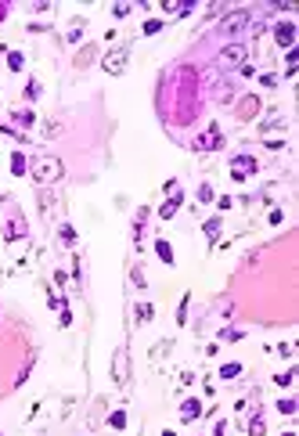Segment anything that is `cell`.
<instances>
[{"mask_svg": "<svg viewBox=\"0 0 299 436\" xmlns=\"http://www.w3.org/2000/svg\"><path fill=\"white\" fill-rule=\"evenodd\" d=\"M112 379L123 386L126 379H130V368H126V350H115V357H112Z\"/></svg>", "mask_w": 299, "mask_h": 436, "instance_id": "5", "label": "cell"}, {"mask_svg": "<svg viewBox=\"0 0 299 436\" xmlns=\"http://www.w3.org/2000/svg\"><path fill=\"white\" fill-rule=\"evenodd\" d=\"M238 371H242V364H238V360H231V364H223V368H220V375H223V379H234Z\"/></svg>", "mask_w": 299, "mask_h": 436, "instance_id": "15", "label": "cell"}, {"mask_svg": "<svg viewBox=\"0 0 299 436\" xmlns=\"http://www.w3.org/2000/svg\"><path fill=\"white\" fill-rule=\"evenodd\" d=\"M133 285H137V289H144V285H148V278H144V270H141V267L133 270Z\"/></svg>", "mask_w": 299, "mask_h": 436, "instance_id": "22", "label": "cell"}, {"mask_svg": "<svg viewBox=\"0 0 299 436\" xmlns=\"http://www.w3.org/2000/svg\"><path fill=\"white\" fill-rule=\"evenodd\" d=\"M43 137H58V123H47V126H43Z\"/></svg>", "mask_w": 299, "mask_h": 436, "instance_id": "29", "label": "cell"}, {"mask_svg": "<svg viewBox=\"0 0 299 436\" xmlns=\"http://www.w3.org/2000/svg\"><path fill=\"white\" fill-rule=\"evenodd\" d=\"M25 170H29V166H25V155H22V152H14V155H11V173H14V177H22Z\"/></svg>", "mask_w": 299, "mask_h": 436, "instance_id": "12", "label": "cell"}, {"mask_svg": "<svg viewBox=\"0 0 299 436\" xmlns=\"http://www.w3.org/2000/svg\"><path fill=\"white\" fill-rule=\"evenodd\" d=\"M7 65H11V69H14V72H18V69H22V65H25V58H22V54H18V51H11V54H7Z\"/></svg>", "mask_w": 299, "mask_h": 436, "instance_id": "18", "label": "cell"}, {"mask_svg": "<svg viewBox=\"0 0 299 436\" xmlns=\"http://www.w3.org/2000/svg\"><path fill=\"white\" fill-rule=\"evenodd\" d=\"M62 173H65V166H62V159H54V155L33 162V180L36 184H54V180H62Z\"/></svg>", "mask_w": 299, "mask_h": 436, "instance_id": "1", "label": "cell"}, {"mask_svg": "<svg viewBox=\"0 0 299 436\" xmlns=\"http://www.w3.org/2000/svg\"><path fill=\"white\" fill-rule=\"evenodd\" d=\"M29 371H33V364H22V371H18V386H22V382L29 379Z\"/></svg>", "mask_w": 299, "mask_h": 436, "instance_id": "32", "label": "cell"}, {"mask_svg": "<svg viewBox=\"0 0 299 436\" xmlns=\"http://www.w3.org/2000/svg\"><path fill=\"white\" fill-rule=\"evenodd\" d=\"M108 426H112V429H123V426H126V415H123V411H115V415L108 418Z\"/></svg>", "mask_w": 299, "mask_h": 436, "instance_id": "19", "label": "cell"}, {"mask_svg": "<svg viewBox=\"0 0 299 436\" xmlns=\"http://www.w3.org/2000/svg\"><path fill=\"white\" fill-rule=\"evenodd\" d=\"M260 83H263V87H278V76H274V72H263Z\"/></svg>", "mask_w": 299, "mask_h": 436, "instance_id": "24", "label": "cell"}, {"mask_svg": "<svg viewBox=\"0 0 299 436\" xmlns=\"http://www.w3.org/2000/svg\"><path fill=\"white\" fill-rule=\"evenodd\" d=\"M7 234H11V238H22V234H25V223H22V220H14L11 227H7Z\"/></svg>", "mask_w": 299, "mask_h": 436, "instance_id": "20", "label": "cell"}, {"mask_svg": "<svg viewBox=\"0 0 299 436\" xmlns=\"http://www.w3.org/2000/svg\"><path fill=\"white\" fill-rule=\"evenodd\" d=\"M181 202H184V195H181V191H170V199L162 202V209H159V217H162V220H170V217L177 213V209H181Z\"/></svg>", "mask_w": 299, "mask_h": 436, "instance_id": "8", "label": "cell"}, {"mask_svg": "<svg viewBox=\"0 0 299 436\" xmlns=\"http://www.w3.org/2000/svg\"><path fill=\"white\" fill-rule=\"evenodd\" d=\"M216 234H220V217L205 220V238H216Z\"/></svg>", "mask_w": 299, "mask_h": 436, "instance_id": "16", "label": "cell"}, {"mask_svg": "<svg viewBox=\"0 0 299 436\" xmlns=\"http://www.w3.org/2000/svg\"><path fill=\"white\" fill-rule=\"evenodd\" d=\"M242 62H245V47L242 43H227V47L220 51V58H216V69H234Z\"/></svg>", "mask_w": 299, "mask_h": 436, "instance_id": "3", "label": "cell"}, {"mask_svg": "<svg viewBox=\"0 0 299 436\" xmlns=\"http://www.w3.org/2000/svg\"><path fill=\"white\" fill-rule=\"evenodd\" d=\"M249 433H252V436H267V426H263V415H252V422H249Z\"/></svg>", "mask_w": 299, "mask_h": 436, "instance_id": "13", "label": "cell"}, {"mask_svg": "<svg viewBox=\"0 0 299 436\" xmlns=\"http://www.w3.org/2000/svg\"><path fill=\"white\" fill-rule=\"evenodd\" d=\"M25 98H40V83H29L25 87Z\"/></svg>", "mask_w": 299, "mask_h": 436, "instance_id": "28", "label": "cell"}, {"mask_svg": "<svg viewBox=\"0 0 299 436\" xmlns=\"http://www.w3.org/2000/svg\"><path fill=\"white\" fill-rule=\"evenodd\" d=\"M152 318H155L152 303H137V321H152Z\"/></svg>", "mask_w": 299, "mask_h": 436, "instance_id": "14", "label": "cell"}, {"mask_svg": "<svg viewBox=\"0 0 299 436\" xmlns=\"http://www.w3.org/2000/svg\"><path fill=\"white\" fill-rule=\"evenodd\" d=\"M278 411H281V415H296V400H292V397L278 400Z\"/></svg>", "mask_w": 299, "mask_h": 436, "instance_id": "17", "label": "cell"}, {"mask_svg": "<svg viewBox=\"0 0 299 436\" xmlns=\"http://www.w3.org/2000/svg\"><path fill=\"white\" fill-rule=\"evenodd\" d=\"M249 25V14L245 11H234L227 22H223V33H242V29Z\"/></svg>", "mask_w": 299, "mask_h": 436, "instance_id": "9", "label": "cell"}, {"mask_svg": "<svg viewBox=\"0 0 299 436\" xmlns=\"http://www.w3.org/2000/svg\"><path fill=\"white\" fill-rule=\"evenodd\" d=\"M126 62H130V54H126V47H112L108 54L101 58V69L108 72V76H119V72L126 69Z\"/></svg>", "mask_w": 299, "mask_h": 436, "instance_id": "2", "label": "cell"}, {"mask_svg": "<svg viewBox=\"0 0 299 436\" xmlns=\"http://www.w3.org/2000/svg\"><path fill=\"white\" fill-rule=\"evenodd\" d=\"M296 18H281L278 25H274V40H278V47H292L296 43Z\"/></svg>", "mask_w": 299, "mask_h": 436, "instance_id": "4", "label": "cell"}, {"mask_svg": "<svg viewBox=\"0 0 299 436\" xmlns=\"http://www.w3.org/2000/svg\"><path fill=\"white\" fill-rule=\"evenodd\" d=\"M62 238H65V242H76V231H72L69 223H65V227H62Z\"/></svg>", "mask_w": 299, "mask_h": 436, "instance_id": "30", "label": "cell"}, {"mask_svg": "<svg viewBox=\"0 0 299 436\" xmlns=\"http://www.w3.org/2000/svg\"><path fill=\"white\" fill-rule=\"evenodd\" d=\"M155 252H159V260H162V263H173V249H170L166 238H155Z\"/></svg>", "mask_w": 299, "mask_h": 436, "instance_id": "11", "label": "cell"}, {"mask_svg": "<svg viewBox=\"0 0 299 436\" xmlns=\"http://www.w3.org/2000/svg\"><path fill=\"white\" fill-rule=\"evenodd\" d=\"M162 29V22L159 18H152V22H144V36H152V33H159Z\"/></svg>", "mask_w": 299, "mask_h": 436, "instance_id": "21", "label": "cell"}, {"mask_svg": "<svg viewBox=\"0 0 299 436\" xmlns=\"http://www.w3.org/2000/svg\"><path fill=\"white\" fill-rule=\"evenodd\" d=\"M292 379H296V368H292V371H285V375H278V386H289Z\"/></svg>", "mask_w": 299, "mask_h": 436, "instance_id": "26", "label": "cell"}, {"mask_svg": "<svg viewBox=\"0 0 299 436\" xmlns=\"http://www.w3.org/2000/svg\"><path fill=\"white\" fill-rule=\"evenodd\" d=\"M14 119H18L22 126H33V112H18V115H14Z\"/></svg>", "mask_w": 299, "mask_h": 436, "instance_id": "25", "label": "cell"}, {"mask_svg": "<svg viewBox=\"0 0 299 436\" xmlns=\"http://www.w3.org/2000/svg\"><path fill=\"white\" fill-rule=\"evenodd\" d=\"M234 162H238V166H231V177H234V180H245L249 173H256V159H252V155H238Z\"/></svg>", "mask_w": 299, "mask_h": 436, "instance_id": "6", "label": "cell"}, {"mask_svg": "<svg viewBox=\"0 0 299 436\" xmlns=\"http://www.w3.org/2000/svg\"><path fill=\"white\" fill-rule=\"evenodd\" d=\"M202 415V404L195 400V397H188L184 404H181V418H188V422H191V418H199Z\"/></svg>", "mask_w": 299, "mask_h": 436, "instance_id": "10", "label": "cell"}, {"mask_svg": "<svg viewBox=\"0 0 299 436\" xmlns=\"http://www.w3.org/2000/svg\"><path fill=\"white\" fill-rule=\"evenodd\" d=\"M199 199H202V202H209V199H213V188L202 184V188H199Z\"/></svg>", "mask_w": 299, "mask_h": 436, "instance_id": "27", "label": "cell"}, {"mask_svg": "<svg viewBox=\"0 0 299 436\" xmlns=\"http://www.w3.org/2000/svg\"><path fill=\"white\" fill-rule=\"evenodd\" d=\"M223 339H227V342H238V339H242V332H234V328H227V332H223Z\"/></svg>", "mask_w": 299, "mask_h": 436, "instance_id": "31", "label": "cell"}, {"mask_svg": "<svg viewBox=\"0 0 299 436\" xmlns=\"http://www.w3.org/2000/svg\"><path fill=\"white\" fill-rule=\"evenodd\" d=\"M112 14H115V18H126V14H130V4H115Z\"/></svg>", "mask_w": 299, "mask_h": 436, "instance_id": "23", "label": "cell"}, {"mask_svg": "<svg viewBox=\"0 0 299 436\" xmlns=\"http://www.w3.org/2000/svg\"><path fill=\"white\" fill-rule=\"evenodd\" d=\"M260 112V98H242V101H238V119H242V123H245V119H252V115H256Z\"/></svg>", "mask_w": 299, "mask_h": 436, "instance_id": "7", "label": "cell"}]
</instances>
